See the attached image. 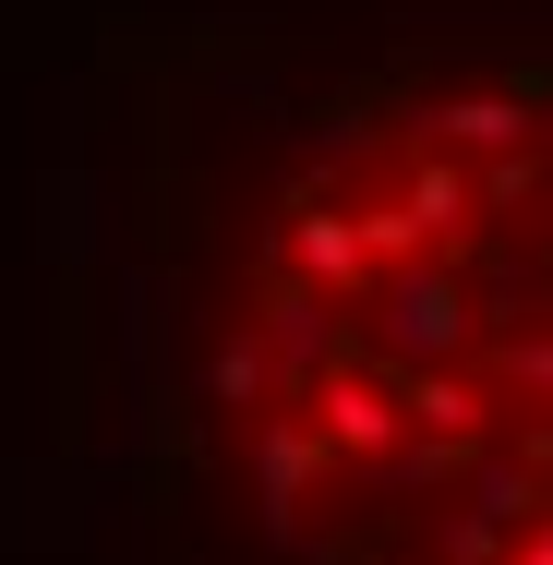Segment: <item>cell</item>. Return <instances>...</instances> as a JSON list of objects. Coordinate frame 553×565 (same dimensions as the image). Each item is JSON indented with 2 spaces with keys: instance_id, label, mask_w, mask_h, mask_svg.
I'll return each instance as SVG.
<instances>
[{
  "instance_id": "1",
  "label": "cell",
  "mask_w": 553,
  "mask_h": 565,
  "mask_svg": "<svg viewBox=\"0 0 553 565\" xmlns=\"http://www.w3.org/2000/svg\"><path fill=\"white\" fill-rule=\"evenodd\" d=\"M217 505L265 565H553V61L277 120L193 277Z\"/></svg>"
}]
</instances>
